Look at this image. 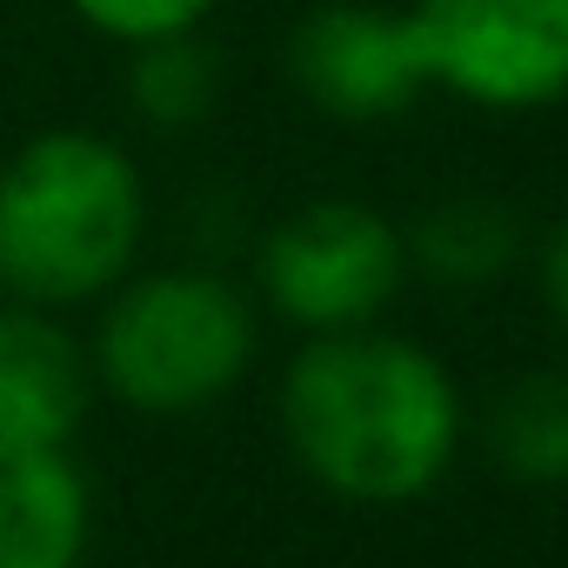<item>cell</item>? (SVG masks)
I'll list each match as a JSON object with an SVG mask.
<instances>
[{
    "label": "cell",
    "instance_id": "3957f363",
    "mask_svg": "<svg viewBox=\"0 0 568 568\" xmlns=\"http://www.w3.org/2000/svg\"><path fill=\"white\" fill-rule=\"evenodd\" d=\"M254 362V308L207 267H161L114 281L94 335V382L141 415H187L221 402Z\"/></svg>",
    "mask_w": 568,
    "mask_h": 568
},
{
    "label": "cell",
    "instance_id": "9c48e42d",
    "mask_svg": "<svg viewBox=\"0 0 568 568\" xmlns=\"http://www.w3.org/2000/svg\"><path fill=\"white\" fill-rule=\"evenodd\" d=\"M402 241H408V267L448 281V288H475V281L508 274V261L521 254V221L495 194H448Z\"/></svg>",
    "mask_w": 568,
    "mask_h": 568
},
{
    "label": "cell",
    "instance_id": "8992f818",
    "mask_svg": "<svg viewBox=\"0 0 568 568\" xmlns=\"http://www.w3.org/2000/svg\"><path fill=\"white\" fill-rule=\"evenodd\" d=\"M288 74L335 121H395L428 94L408 8H375V0H328L302 14Z\"/></svg>",
    "mask_w": 568,
    "mask_h": 568
},
{
    "label": "cell",
    "instance_id": "8fae6325",
    "mask_svg": "<svg viewBox=\"0 0 568 568\" xmlns=\"http://www.w3.org/2000/svg\"><path fill=\"white\" fill-rule=\"evenodd\" d=\"M128 94L148 121L161 128H187L214 108L221 94V61L194 41V34H168V41H141L134 48V74H128Z\"/></svg>",
    "mask_w": 568,
    "mask_h": 568
},
{
    "label": "cell",
    "instance_id": "5b68a950",
    "mask_svg": "<svg viewBox=\"0 0 568 568\" xmlns=\"http://www.w3.org/2000/svg\"><path fill=\"white\" fill-rule=\"evenodd\" d=\"M408 281V241L368 201H308L261 241V295L308 335L368 328Z\"/></svg>",
    "mask_w": 568,
    "mask_h": 568
},
{
    "label": "cell",
    "instance_id": "ba28073f",
    "mask_svg": "<svg viewBox=\"0 0 568 568\" xmlns=\"http://www.w3.org/2000/svg\"><path fill=\"white\" fill-rule=\"evenodd\" d=\"M88 481L68 448L0 435V568H81Z\"/></svg>",
    "mask_w": 568,
    "mask_h": 568
},
{
    "label": "cell",
    "instance_id": "277c9868",
    "mask_svg": "<svg viewBox=\"0 0 568 568\" xmlns=\"http://www.w3.org/2000/svg\"><path fill=\"white\" fill-rule=\"evenodd\" d=\"M408 28L428 88L468 108L535 114L568 101V0H408Z\"/></svg>",
    "mask_w": 568,
    "mask_h": 568
},
{
    "label": "cell",
    "instance_id": "52a82bcc",
    "mask_svg": "<svg viewBox=\"0 0 568 568\" xmlns=\"http://www.w3.org/2000/svg\"><path fill=\"white\" fill-rule=\"evenodd\" d=\"M94 402V355L54 322V308H0V435L68 448Z\"/></svg>",
    "mask_w": 568,
    "mask_h": 568
},
{
    "label": "cell",
    "instance_id": "7c38bea8",
    "mask_svg": "<svg viewBox=\"0 0 568 568\" xmlns=\"http://www.w3.org/2000/svg\"><path fill=\"white\" fill-rule=\"evenodd\" d=\"M68 8H74V14H81L94 34L141 48V41L194 34V28L214 14V0H68Z\"/></svg>",
    "mask_w": 568,
    "mask_h": 568
},
{
    "label": "cell",
    "instance_id": "4fadbf2b",
    "mask_svg": "<svg viewBox=\"0 0 568 568\" xmlns=\"http://www.w3.org/2000/svg\"><path fill=\"white\" fill-rule=\"evenodd\" d=\"M541 302H548L555 328L568 335V221L541 241Z\"/></svg>",
    "mask_w": 568,
    "mask_h": 568
},
{
    "label": "cell",
    "instance_id": "6da1fadb",
    "mask_svg": "<svg viewBox=\"0 0 568 568\" xmlns=\"http://www.w3.org/2000/svg\"><path fill=\"white\" fill-rule=\"evenodd\" d=\"M281 428L328 495L395 508L442 481L462 442V402L428 348L375 328H335L288 362Z\"/></svg>",
    "mask_w": 568,
    "mask_h": 568
},
{
    "label": "cell",
    "instance_id": "7a4b0ae2",
    "mask_svg": "<svg viewBox=\"0 0 568 568\" xmlns=\"http://www.w3.org/2000/svg\"><path fill=\"white\" fill-rule=\"evenodd\" d=\"M148 194L108 134L48 128L0 168V288L28 308H74L128 281Z\"/></svg>",
    "mask_w": 568,
    "mask_h": 568
},
{
    "label": "cell",
    "instance_id": "30bf717a",
    "mask_svg": "<svg viewBox=\"0 0 568 568\" xmlns=\"http://www.w3.org/2000/svg\"><path fill=\"white\" fill-rule=\"evenodd\" d=\"M495 448L521 481H568V375H521L495 408Z\"/></svg>",
    "mask_w": 568,
    "mask_h": 568
}]
</instances>
